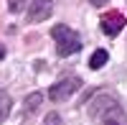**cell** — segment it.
Returning a JSON list of instances; mask_svg holds the SVG:
<instances>
[{"label": "cell", "mask_w": 127, "mask_h": 125, "mask_svg": "<svg viewBox=\"0 0 127 125\" xmlns=\"http://www.w3.org/2000/svg\"><path fill=\"white\" fill-rule=\"evenodd\" d=\"M54 13V0H33L28 5V23H43Z\"/></svg>", "instance_id": "3"}, {"label": "cell", "mask_w": 127, "mask_h": 125, "mask_svg": "<svg viewBox=\"0 0 127 125\" xmlns=\"http://www.w3.org/2000/svg\"><path fill=\"white\" fill-rule=\"evenodd\" d=\"M107 61H109V54H107L104 49H97V51L89 56V69H102Z\"/></svg>", "instance_id": "6"}, {"label": "cell", "mask_w": 127, "mask_h": 125, "mask_svg": "<svg viewBox=\"0 0 127 125\" xmlns=\"http://www.w3.org/2000/svg\"><path fill=\"white\" fill-rule=\"evenodd\" d=\"M5 56V46H0V59H3Z\"/></svg>", "instance_id": "13"}, {"label": "cell", "mask_w": 127, "mask_h": 125, "mask_svg": "<svg viewBox=\"0 0 127 125\" xmlns=\"http://www.w3.org/2000/svg\"><path fill=\"white\" fill-rule=\"evenodd\" d=\"M79 87H81V79H79V77L61 79V82H56V84L48 89V100H51V102H64V100H69Z\"/></svg>", "instance_id": "2"}, {"label": "cell", "mask_w": 127, "mask_h": 125, "mask_svg": "<svg viewBox=\"0 0 127 125\" xmlns=\"http://www.w3.org/2000/svg\"><path fill=\"white\" fill-rule=\"evenodd\" d=\"M125 26H127V20H125L122 13H117V10H109V13L102 15V31L107 36H117Z\"/></svg>", "instance_id": "5"}, {"label": "cell", "mask_w": 127, "mask_h": 125, "mask_svg": "<svg viewBox=\"0 0 127 125\" xmlns=\"http://www.w3.org/2000/svg\"><path fill=\"white\" fill-rule=\"evenodd\" d=\"M8 8H10V13H20L26 8V0H8Z\"/></svg>", "instance_id": "9"}, {"label": "cell", "mask_w": 127, "mask_h": 125, "mask_svg": "<svg viewBox=\"0 0 127 125\" xmlns=\"http://www.w3.org/2000/svg\"><path fill=\"white\" fill-rule=\"evenodd\" d=\"M10 107H13V97H10L5 89H0V125H3V120L10 115Z\"/></svg>", "instance_id": "7"}, {"label": "cell", "mask_w": 127, "mask_h": 125, "mask_svg": "<svg viewBox=\"0 0 127 125\" xmlns=\"http://www.w3.org/2000/svg\"><path fill=\"white\" fill-rule=\"evenodd\" d=\"M104 125H125V123H122V120H107Z\"/></svg>", "instance_id": "12"}, {"label": "cell", "mask_w": 127, "mask_h": 125, "mask_svg": "<svg viewBox=\"0 0 127 125\" xmlns=\"http://www.w3.org/2000/svg\"><path fill=\"white\" fill-rule=\"evenodd\" d=\"M89 3H92L94 8H104V5H107V3H109V0H89Z\"/></svg>", "instance_id": "11"}, {"label": "cell", "mask_w": 127, "mask_h": 125, "mask_svg": "<svg viewBox=\"0 0 127 125\" xmlns=\"http://www.w3.org/2000/svg\"><path fill=\"white\" fill-rule=\"evenodd\" d=\"M112 110H120V102L109 95H99L89 102V115L92 118H102L104 112H112Z\"/></svg>", "instance_id": "4"}, {"label": "cell", "mask_w": 127, "mask_h": 125, "mask_svg": "<svg viewBox=\"0 0 127 125\" xmlns=\"http://www.w3.org/2000/svg\"><path fill=\"white\" fill-rule=\"evenodd\" d=\"M51 36H54V41H56V54L59 56H71V54H76V51L81 49L79 36L74 33L69 26H64V23L51 28Z\"/></svg>", "instance_id": "1"}, {"label": "cell", "mask_w": 127, "mask_h": 125, "mask_svg": "<svg viewBox=\"0 0 127 125\" xmlns=\"http://www.w3.org/2000/svg\"><path fill=\"white\" fill-rule=\"evenodd\" d=\"M41 102H43V95H41V92H31V95L26 97V110L28 112H36L41 107Z\"/></svg>", "instance_id": "8"}, {"label": "cell", "mask_w": 127, "mask_h": 125, "mask_svg": "<svg viewBox=\"0 0 127 125\" xmlns=\"http://www.w3.org/2000/svg\"><path fill=\"white\" fill-rule=\"evenodd\" d=\"M43 125H61V118L56 115V112H48L46 120H43Z\"/></svg>", "instance_id": "10"}]
</instances>
